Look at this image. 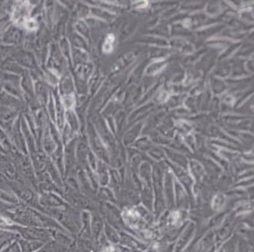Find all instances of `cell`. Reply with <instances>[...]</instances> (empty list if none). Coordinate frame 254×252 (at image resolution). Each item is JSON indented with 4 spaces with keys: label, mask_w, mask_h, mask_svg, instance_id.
<instances>
[{
    "label": "cell",
    "mask_w": 254,
    "mask_h": 252,
    "mask_svg": "<svg viewBox=\"0 0 254 252\" xmlns=\"http://www.w3.org/2000/svg\"><path fill=\"white\" fill-rule=\"evenodd\" d=\"M113 44H114V35L110 34L108 37L106 38V41L103 46V50L105 52H110L113 48Z\"/></svg>",
    "instance_id": "obj_1"
}]
</instances>
